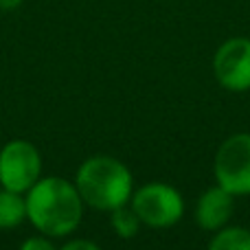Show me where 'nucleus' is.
<instances>
[{
	"mask_svg": "<svg viewBox=\"0 0 250 250\" xmlns=\"http://www.w3.org/2000/svg\"><path fill=\"white\" fill-rule=\"evenodd\" d=\"M42 173V156L29 141H11L0 149V185L2 189L26 193Z\"/></svg>",
	"mask_w": 250,
	"mask_h": 250,
	"instance_id": "nucleus-5",
	"label": "nucleus"
},
{
	"mask_svg": "<svg viewBox=\"0 0 250 250\" xmlns=\"http://www.w3.org/2000/svg\"><path fill=\"white\" fill-rule=\"evenodd\" d=\"M132 208L141 224L151 229H169L185 215V200L178 189L165 182H149L132 193Z\"/></svg>",
	"mask_w": 250,
	"mask_h": 250,
	"instance_id": "nucleus-3",
	"label": "nucleus"
},
{
	"mask_svg": "<svg viewBox=\"0 0 250 250\" xmlns=\"http://www.w3.org/2000/svg\"><path fill=\"white\" fill-rule=\"evenodd\" d=\"M215 180L233 195H250V134H233L220 145L213 163Z\"/></svg>",
	"mask_w": 250,
	"mask_h": 250,
	"instance_id": "nucleus-4",
	"label": "nucleus"
},
{
	"mask_svg": "<svg viewBox=\"0 0 250 250\" xmlns=\"http://www.w3.org/2000/svg\"><path fill=\"white\" fill-rule=\"evenodd\" d=\"M20 250H57L55 244L51 242V239L44 235V237H29L22 242Z\"/></svg>",
	"mask_w": 250,
	"mask_h": 250,
	"instance_id": "nucleus-11",
	"label": "nucleus"
},
{
	"mask_svg": "<svg viewBox=\"0 0 250 250\" xmlns=\"http://www.w3.org/2000/svg\"><path fill=\"white\" fill-rule=\"evenodd\" d=\"M208 250H250V230L242 226L217 230L208 244Z\"/></svg>",
	"mask_w": 250,
	"mask_h": 250,
	"instance_id": "nucleus-9",
	"label": "nucleus"
},
{
	"mask_svg": "<svg viewBox=\"0 0 250 250\" xmlns=\"http://www.w3.org/2000/svg\"><path fill=\"white\" fill-rule=\"evenodd\" d=\"M22 0H0V9L2 11H13L16 7H20Z\"/></svg>",
	"mask_w": 250,
	"mask_h": 250,
	"instance_id": "nucleus-13",
	"label": "nucleus"
},
{
	"mask_svg": "<svg viewBox=\"0 0 250 250\" xmlns=\"http://www.w3.org/2000/svg\"><path fill=\"white\" fill-rule=\"evenodd\" d=\"M233 193L224 189V187H211L207 189L198 200L195 207V222L200 229L204 230H222L226 222L233 215Z\"/></svg>",
	"mask_w": 250,
	"mask_h": 250,
	"instance_id": "nucleus-7",
	"label": "nucleus"
},
{
	"mask_svg": "<svg viewBox=\"0 0 250 250\" xmlns=\"http://www.w3.org/2000/svg\"><path fill=\"white\" fill-rule=\"evenodd\" d=\"M112 215H110V224H112V230L119 235V237L123 239H132L134 235L138 233V229H141V220H138V215L134 213V208L127 204H123V207L114 208V211H110Z\"/></svg>",
	"mask_w": 250,
	"mask_h": 250,
	"instance_id": "nucleus-10",
	"label": "nucleus"
},
{
	"mask_svg": "<svg viewBox=\"0 0 250 250\" xmlns=\"http://www.w3.org/2000/svg\"><path fill=\"white\" fill-rule=\"evenodd\" d=\"M24 200L26 220L46 237H66L82 222L83 200L66 178H40Z\"/></svg>",
	"mask_w": 250,
	"mask_h": 250,
	"instance_id": "nucleus-1",
	"label": "nucleus"
},
{
	"mask_svg": "<svg viewBox=\"0 0 250 250\" xmlns=\"http://www.w3.org/2000/svg\"><path fill=\"white\" fill-rule=\"evenodd\" d=\"M26 220V200L22 193L0 189V229L9 230Z\"/></svg>",
	"mask_w": 250,
	"mask_h": 250,
	"instance_id": "nucleus-8",
	"label": "nucleus"
},
{
	"mask_svg": "<svg viewBox=\"0 0 250 250\" xmlns=\"http://www.w3.org/2000/svg\"><path fill=\"white\" fill-rule=\"evenodd\" d=\"M213 73L217 82L230 92L250 88V40L230 38L217 48L213 57Z\"/></svg>",
	"mask_w": 250,
	"mask_h": 250,
	"instance_id": "nucleus-6",
	"label": "nucleus"
},
{
	"mask_svg": "<svg viewBox=\"0 0 250 250\" xmlns=\"http://www.w3.org/2000/svg\"><path fill=\"white\" fill-rule=\"evenodd\" d=\"M132 173L112 156H92L77 169L75 187L83 204L97 211H114L132 200Z\"/></svg>",
	"mask_w": 250,
	"mask_h": 250,
	"instance_id": "nucleus-2",
	"label": "nucleus"
},
{
	"mask_svg": "<svg viewBox=\"0 0 250 250\" xmlns=\"http://www.w3.org/2000/svg\"><path fill=\"white\" fill-rule=\"evenodd\" d=\"M60 250H101V248L90 239H73V242H66Z\"/></svg>",
	"mask_w": 250,
	"mask_h": 250,
	"instance_id": "nucleus-12",
	"label": "nucleus"
}]
</instances>
